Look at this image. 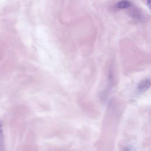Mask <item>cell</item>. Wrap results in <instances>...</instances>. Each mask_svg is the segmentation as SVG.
Segmentation results:
<instances>
[{
	"label": "cell",
	"mask_w": 151,
	"mask_h": 151,
	"mask_svg": "<svg viewBox=\"0 0 151 151\" xmlns=\"http://www.w3.org/2000/svg\"><path fill=\"white\" fill-rule=\"evenodd\" d=\"M130 5H131V4L130 3L129 1L126 0H123L117 3L116 5V8L119 9H124V8H127L130 7Z\"/></svg>",
	"instance_id": "obj_1"
},
{
	"label": "cell",
	"mask_w": 151,
	"mask_h": 151,
	"mask_svg": "<svg viewBox=\"0 0 151 151\" xmlns=\"http://www.w3.org/2000/svg\"><path fill=\"white\" fill-rule=\"evenodd\" d=\"M2 122L0 120V151L3 149V132L2 130Z\"/></svg>",
	"instance_id": "obj_3"
},
{
	"label": "cell",
	"mask_w": 151,
	"mask_h": 151,
	"mask_svg": "<svg viewBox=\"0 0 151 151\" xmlns=\"http://www.w3.org/2000/svg\"><path fill=\"white\" fill-rule=\"evenodd\" d=\"M150 86V81L149 80H145V81L141 82L138 86V90L140 91H142L145 90L147 88H148Z\"/></svg>",
	"instance_id": "obj_2"
}]
</instances>
